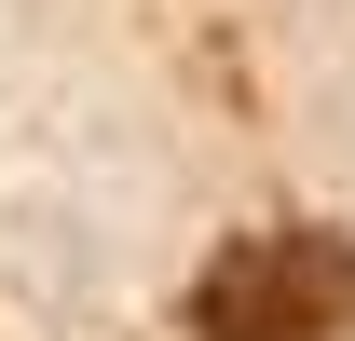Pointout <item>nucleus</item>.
Returning a JSON list of instances; mask_svg holds the SVG:
<instances>
[{
    "mask_svg": "<svg viewBox=\"0 0 355 341\" xmlns=\"http://www.w3.org/2000/svg\"><path fill=\"white\" fill-rule=\"evenodd\" d=\"M205 341H342L355 328V246L342 232H246L191 300Z\"/></svg>",
    "mask_w": 355,
    "mask_h": 341,
    "instance_id": "1",
    "label": "nucleus"
}]
</instances>
